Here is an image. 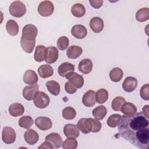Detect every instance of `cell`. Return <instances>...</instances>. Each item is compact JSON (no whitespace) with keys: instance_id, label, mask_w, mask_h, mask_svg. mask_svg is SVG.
I'll list each match as a JSON object with an SVG mask.
<instances>
[{"instance_id":"obj_45","label":"cell","mask_w":149,"mask_h":149,"mask_svg":"<svg viewBox=\"0 0 149 149\" xmlns=\"http://www.w3.org/2000/svg\"><path fill=\"white\" fill-rule=\"evenodd\" d=\"M38 148H49V149H52L54 148L53 146H52V144L49 143L48 141H45V142H44L43 143L41 144V145L40 146L38 147Z\"/></svg>"},{"instance_id":"obj_35","label":"cell","mask_w":149,"mask_h":149,"mask_svg":"<svg viewBox=\"0 0 149 149\" xmlns=\"http://www.w3.org/2000/svg\"><path fill=\"white\" fill-rule=\"evenodd\" d=\"M33 124V119L30 116H22L19 120V126L23 129H29Z\"/></svg>"},{"instance_id":"obj_43","label":"cell","mask_w":149,"mask_h":149,"mask_svg":"<svg viewBox=\"0 0 149 149\" xmlns=\"http://www.w3.org/2000/svg\"><path fill=\"white\" fill-rule=\"evenodd\" d=\"M65 91L70 94H74L77 91V88H76L73 85H72L69 81L66 82L65 84Z\"/></svg>"},{"instance_id":"obj_39","label":"cell","mask_w":149,"mask_h":149,"mask_svg":"<svg viewBox=\"0 0 149 149\" xmlns=\"http://www.w3.org/2000/svg\"><path fill=\"white\" fill-rule=\"evenodd\" d=\"M77 147V141L75 138H68L62 144L63 149H75Z\"/></svg>"},{"instance_id":"obj_31","label":"cell","mask_w":149,"mask_h":149,"mask_svg":"<svg viewBox=\"0 0 149 149\" xmlns=\"http://www.w3.org/2000/svg\"><path fill=\"white\" fill-rule=\"evenodd\" d=\"M95 98L98 104L105 103L108 98V92L104 88H101L95 93Z\"/></svg>"},{"instance_id":"obj_21","label":"cell","mask_w":149,"mask_h":149,"mask_svg":"<svg viewBox=\"0 0 149 149\" xmlns=\"http://www.w3.org/2000/svg\"><path fill=\"white\" fill-rule=\"evenodd\" d=\"M8 111L11 116L17 117L21 116L24 113V108L21 104L14 103L9 106Z\"/></svg>"},{"instance_id":"obj_29","label":"cell","mask_w":149,"mask_h":149,"mask_svg":"<svg viewBox=\"0 0 149 149\" xmlns=\"http://www.w3.org/2000/svg\"><path fill=\"white\" fill-rule=\"evenodd\" d=\"M45 50L46 48L44 45H39L36 47L34 55V58L36 61L40 62L45 59Z\"/></svg>"},{"instance_id":"obj_46","label":"cell","mask_w":149,"mask_h":149,"mask_svg":"<svg viewBox=\"0 0 149 149\" xmlns=\"http://www.w3.org/2000/svg\"><path fill=\"white\" fill-rule=\"evenodd\" d=\"M148 108H149V106L148 105H144L143 108V113L144 115V116H146L147 118H148L149 117V115H148Z\"/></svg>"},{"instance_id":"obj_13","label":"cell","mask_w":149,"mask_h":149,"mask_svg":"<svg viewBox=\"0 0 149 149\" xmlns=\"http://www.w3.org/2000/svg\"><path fill=\"white\" fill-rule=\"evenodd\" d=\"M45 141L50 143L55 148H58L63 144L62 137L56 133H49L45 137Z\"/></svg>"},{"instance_id":"obj_24","label":"cell","mask_w":149,"mask_h":149,"mask_svg":"<svg viewBox=\"0 0 149 149\" xmlns=\"http://www.w3.org/2000/svg\"><path fill=\"white\" fill-rule=\"evenodd\" d=\"M38 73L40 76L43 79L51 77L54 74V70L51 66L49 65H41L38 69Z\"/></svg>"},{"instance_id":"obj_28","label":"cell","mask_w":149,"mask_h":149,"mask_svg":"<svg viewBox=\"0 0 149 149\" xmlns=\"http://www.w3.org/2000/svg\"><path fill=\"white\" fill-rule=\"evenodd\" d=\"M45 86L48 90L54 95H58L60 93V85L55 80H50L46 83Z\"/></svg>"},{"instance_id":"obj_17","label":"cell","mask_w":149,"mask_h":149,"mask_svg":"<svg viewBox=\"0 0 149 149\" xmlns=\"http://www.w3.org/2000/svg\"><path fill=\"white\" fill-rule=\"evenodd\" d=\"M24 138L28 144L34 145L38 141L39 136L34 130L27 129L24 134Z\"/></svg>"},{"instance_id":"obj_8","label":"cell","mask_w":149,"mask_h":149,"mask_svg":"<svg viewBox=\"0 0 149 149\" xmlns=\"http://www.w3.org/2000/svg\"><path fill=\"white\" fill-rule=\"evenodd\" d=\"M59 56L58 49L54 46L46 48L45 53V61L47 63H55Z\"/></svg>"},{"instance_id":"obj_15","label":"cell","mask_w":149,"mask_h":149,"mask_svg":"<svg viewBox=\"0 0 149 149\" xmlns=\"http://www.w3.org/2000/svg\"><path fill=\"white\" fill-rule=\"evenodd\" d=\"M95 92L94 90H88L85 93L82 98L83 105L87 107H91L95 104Z\"/></svg>"},{"instance_id":"obj_36","label":"cell","mask_w":149,"mask_h":149,"mask_svg":"<svg viewBox=\"0 0 149 149\" xmlns=\"http://www.w3.org/2000/svg\"><path fill=\"white\" fill-rule=\"evenodd\" d=\"M76 115L75 109L71 107H67L62 111V116L66 120H72Z\"/></svg>"},{"instance_id":"obj_6","label":"cell","mask_w":149,"mask_h":149,"mask_svg":"<svg viewBox=\"0 0 149 149\" xmlns=\"http://www.w3.org/2000/svg\"><path fill=\"white\" fill-rule=\"evenodd\" d=\"M65 77L77 88H80L84 84V79L83 76L76 72H70L66 75Z\"/></svg>"},{"instance_id":"obj_34","label":"cell","mask_w":149,"mask_h":149,"mask_svg":"<svg viewBox=\"0 0 149 149\" xmlns=\"http://www.w3.org/2000/svg\"><path fill=\"white\" fill-rule=\"evenodd\" d=\"M123 76L122 70L119 68H115L112 69L109 73V77L113 82L119 81Z\"/></svg>"},{"instance_id":"obj_30","label":"cell","mask_w":149,"mask_h":149,"mask_svg":"<svg viewBox=\"0 0 149 149\" xmlns=\"http://www.w3.org/2000/svg\"><path fill=\"white\" fill-rule=\"evenodd\" d=\"M107 113V108L104 105H100L93 110V115L97 120H102Z\"/></svg>"},{"instance_id":"obj_5","label":"cell","mask_w":149,"mask_h":149,"mask_svg":"<svg viewBox=\"0 0 149 149\" xmlns=\"http://www.w3.org/2000/svg\"><path fill=\"white\" fill-rule=\"evenodd\" d=\"M37 33L38 30L36 26L31 24H26L23 28L22 37L29 40H36Z\"/></svg>"},{"instance_id":"obj_42","label":"cell","mask_w":149,"mask_h":149,"mask_svg":"<svg viewBox=\"0 0 149 149\" xmlns=\"http://www.w3.org/2000/svg\"><path fill=\"white\" fill-rule=\"evenodd\" d=\"M90 120H91V124H92L91 132L93 133H97V132H100V130L101 129V127H102V125H101V122L100 121H98V120L93 119V118H90Z\"/></svg>"},{"instance_id":"obj_22","label":"cell","mask_w":149,"mask_h":149,"mask_svg":"<svg viewBox=\"0 0 149 149\" xmlns=\"http://www.w3.org/2000/svg\"><path fill=\"white\" fill-rule=\"evenodd\" d=\"M20 45L22 49L26 53H31L34 48L36 45V40H29L21 37Z\"/></svg>"},{"instance_id":"obj_11","label":"cell","mask_w":149,"mask_h":149,"mask_svg":"<svg viewBox=\"0 0 149 149\" xmlns=\"http://www.w3.org/2000/svg\"><path fill=\"white\" fill-rule=\"evenodd\" d=\"M137 86V80L136 78L132 76L126 77L122 83V88L123 90L127 93L134 91Z\"/></svg>"},{"instance_id":"obj_2","label":"cell","mask_w":149,"mask_h":149,"mask_svg":"<svg viewBox=\"0 0 149 149\" xmlns=\"http://www.w3.org/2000/svg\"><path fill=\"white\" fill-rule=\"evenodd\" d=\"M9 10L10 14L16 17H20L24 15L26 12L25 5L20 1L13 2L9 6Z\"/></svg>"},{"instance_id":"obj_19","label":"cell","mask_w":149,"mask_h":149,"mask_svg":"<svg viewBox=\"0 0 149 149\" xmlns=\"http://www.w3.org/2000/svg\"><path fill=\"white\" fill-rule=\"evenodd\" d=\"M23 81L27 84H34L38 80V77L37 73L33 70H26L23 75Z\"/></svg>"},{"instance_id":"obj_16","label":"cell","mask_w":149,"mask_h":149,"mask_svg":"<svg viewBox=\"0 0 149 149\" xmlns=\"http://www.w3.org/2000/svg\"><path fill=\"white\" fill-rule=\"evenodd\" d=\"M77 126L79 130L84 134L91 132L92 124L90 118H81L77 122Z\"/></svg>"},{"instance_id":"obj_10","label":"cell","mask_w":149,"mask_h":149,"mask_svg":"<svg viewBox=\"0 0 149 149\" xmlns=\"http://www.w3.org/2000/svg\"><path fill=\"white\" fill-rule=\"evenodd\" d=\"M35 124L39 129L43 131L47 130L52 126L51 120L49 118L45 116H39L35 120Z\"/></svg>"},{"instance_id":"obj_40","label":"cell","mask_w":149,"mask_h":149,"mask_svg":"<svg viewBox=\"0 0 149 149\" xmlns=\"http://www.w3.org/2000/svg\"><path fill=\"white\" fill-rule=\"evenodd\" d=\"M69 39L66 36H62L59 37L57 40L58 48L61 51H63L66 49L69 45Z\"/></svg>"},{"instance_id":"obj_23","label":"cell","mask_w":149,"mask_h":149,"mask_svg":"<svg viewBox=\"0 0 149 149\" xmlns=\"http://www.w3.org/2000/svg\"><path fill=\"white\" fill-rule=\"evenodd\" d=\"M74 70V65L69 62L62 63L58 69V73L59 76L62 77H65L67 74L70 72H73Z\"/></svg>"},{"instance_id":"obj_37","label":"cell","mask_w":149,"mask_h":149,"mask_svg":"<svg viewBox=\"0 0 149 149\" xmlns=\"http://www.w3.org/2000/svg\"><path fill=\"white\" fill-rule=\"evenodd\" d=\"M126 102L125 98L122 97H116L112 101L111 107L115 111H119L123 105Z\"/></svg>"},{"instance_id":"obj_38","label":"cell","mask_w":149,"mask_h":149,"mask_svg":"<svg viewBox=\"0 0 149 149\" xmlns=\"http://www.w3.org/2000/svg\"><path fill=\"white\" fill-rule=\"evenodd\" d=\"M121 115L119 114L115 113L112 114L107 119V123L109 127H115L118 125L120 118H121Z\"/></svg>"},{"instance_id":"obj_12","label":"cell","mask_w":149,"mask_h":149,"mask_svg":"<svg viewBox=\"0 0 149 149\" xmlns=\"http://www.w3.org/2000/svg\"><path fill=\"white\" fill-rule=\"evenodd\" d=\"M63 133L68 138H77L80 133L77 125L74 124H67L63 127Z\"/></svg>"},{"instance_id":"obj_20","label":"cell","mask_w":149,"mask_h":149,"mask_svg":"<svg viewBox=\"0 0 149 149\" xmlns=\"http://www.w3.org/2000/svg\"><path fill=\"white\" fill-rule=\"evenodd\" d=\"M79 70L83 74L90 73L93 69V62L90 59H82L78 65Z\"/></svg>"},{"instance_id":"obj_41","label":"cell","mask_w":149,"mask_h":149,"mask_svg":"<svg viewBox=\"0 0 149 149\" xmlns=\"http://www.w3.org/2000/svg\"><path fill=\"white\" fill-rule=\"evenodd\" d=\"M140 94L141 98L144 100L148 101L149 100V84H146L140 88Z\"/></svg>"},{"instance_id":"obj_25","label":"cell","mask_w":149,"mask_h":149,"mask_svg":"<svg viewBox=\"0 0 149 149\" xmlns=\"http://www.w3.org/2000/svg\"><path fill=\"white\" fill-rule=\"evenodd\" d=\"M82 48L77 45H71L70 46L66 51V55L68 58L70 59H76L82 54Z\"/></svg>"},{"instance_id":"obj_3","label":"cell","mask_w":149,"mask_h":149,"mask_svg":"<svg viewBox=\"0 0 149 149\" xmlns=\"http://www.w3.org/2000/svg\"><path fill=\"white\" fill-rule=\"evenodd\" d=\"M34 104L36 107L43 109L46 108L49 104L50 99L49 96L42 91H38L33 99Z\"/></svg>"},{"instance_id":"obj_44","label":"cell","mask_w":149,"mask_h":149,"mask_svg":"<svg viewBox=\"0 0 149 149\" xmlns=\"http://www.w3.org/2000/svg\"><path fill=\"white\" fill-rule=\"evenodd\" d=\"M90 3L91 4V6L94 8L98 9L100 8L103 3V1L102 0H90Z\"/></svg>"},{"instance_id":"obj_14","label":"cell","mask_w":149,"mask_h":149,"mask_svg":"<svg viewBox=\"0 0 149 149\" xmlns=\"http://www.w3.org/2000/svg\"><path fill=\"white\" fill-rule=\"evenodd\" d=\"M71 33L73 37L78 39H82L86 37L87 30L85 26L81 24H76L72 27Z\"/></svg>"},{"instance_id":"obj_32","label":"cell","mask_w":149,"mask_h":149,"mask_svg":"<svg viewBox=\"0 0 149 149\" xmlns=\"http://www.w3.org/2000/svg\"><path fill=\"white\" fill-rule=\"evenodd\" d=\"M136 19L139 22H144L149 19V9L143 8L140 9L136 14Z\"/></svg>"},{"instance_id":"obj_9","label":"cell","mask_w":149,"mask_h":149,"mask_svg":"<svg viewBox=\"0 0 149 149\" xmlns=\"http://www.w3.org/2000/svg\"><path fill=\"white\" fill-rule=\"evenodd\" d=\"M39 86L37 84H30L26 86L23 89V96L27 101H31L34 99L35 95L38 91Z\"/></svg>"},{"instance_id":"obj_7","label":"cell","mask_w":149,"mask_h":149,"mask_svg":"<svg viewBox=\"0 0 149 149\" xmlns=\"http://www.w3.org/2000/svg\"><path fill=\"white\" fill-rule=\"evenodd\" d=\"M2 140L8 144L14 143L16 140V133L14 129L9 126L3 127L2 132Z\"/></svg>"},{"instance_id":"obj_33","label":"cell","mask_w":149,"mask_h":149,"mask_svg":"<svg viewBox=\"0 0 149 149\" xmlns=\"http://www.w3.org/2000/svg\"><path fill=\"white\" fill-rule=\"evenodd\" d=\"M120 111L125 115H128L136 113L137 109L136 107L133 104L129 102H125L123 104Z\"/></svg>"},{"instance_id":"obj_26","label":"cell","mask_w":149,"mask_h":149,"mask_svg":"<svg viewBox=\"0 0 149 149\" xmlns=\"http://www.w3.org/2000/svg\"><path fill=\"white\" fill-rule=\"evenodd\" d=\"M71 12L75 17H81L85 15L86 9L83 5L80 3H77L72 6Z\"/></svg>"},{"instance_id":"obj_4","label":"cell","mask_w":149,"mask_h":149,"mask_svg":"<svg viewBox=\"0 0 149 149\" xmlns=\"http://www.w3.org/2000/svg\"><path fill=\"white\" fill-rule=\"evenodd\" d=\"M54 4L49 1H44L41 2L38 6V13L44 17H47L51 15L54 12Z\"/></svg>"},{"instance_id":"obj_1","label":"cell","mask_w":149,"mask_h":149,"mask_svg":"<svg viewBox=\"0 0 149 149\" xmlns=\"http://www.w3.org/2000/svg\"><path fill=\"white\" fill-rule=\"evenodd\" d=\"M117 126L119 134L123 139L139 148H148V120L142 112L122 116Z\"/></svg>"},{"instance_id":"obj_27","label":"cell","mask_w":149,"mask_h":149,"mask_svg":"<svg viewBox=\"0 0 149 149\" xmlns=\"http://www.w3.org/2000/svg\"><path fill=\"white\" fill-rule=\"evenodd\" d=\"M6 29L8 33L12 36L17 35L19 33V26L17 22L13 20H9L7 22Z\"/></svg>"},{"instance_id":"obj_18","label":"cell","mask_w":149,"mask_h":149,"mask_svg":"<svg viewBox=\"0 0 149 149\" xmlns=\"http://www.w3.org/2000/svg\"><path fill=\"white\" fill-rule=\"evenodd\" d=\"M90 27L93 32L100 33L104 29V21L100 17H94L90 20Z\"/></svg>"}]
</instances>
